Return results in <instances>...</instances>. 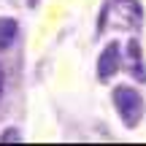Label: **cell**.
<instances>
[{
    "label": "cell",
    "mask_w": 146,
    "mask_h": 146,
    "mask_svg": "<svg viewBox=\"0 0 146 146\" xmlns=\"http://www.w3.org/2000/svg\"><path fill=\"white\" fill-rule=\"evenodd\" d=\"M143 25V5L141 0H106L98 19V35L106 30H138Z\"/></svg>",
    "instance_id": "6da1fadb"
},
{
    "label": "cell",
    "mask_w": 146,
    "mask_h": 146,
    "mask_svg": "<svg viewBox=\"0 0 146 146\" xmlns=\"http://www.w3.org/2000/svg\"><path fill=\"white\" fill-rule=\"evenodd\" d=\"M16 33H19V22L14 16H0V52L14 46Z\"/></svg>",
    "instance_id": "5b68a950"
},
{
    "label": "cell",
    "mask_w": 146,
    "mask_h": 146,
    "mask_svg": "<svg viewBox=\"0 0 146 146\" xmlns=\"http://www.w3.org/2000/svg\"><path fill=\"white\" fill-rule=\"evenodd\" d=\"M125 68L135 81L146 84V62H143V46L135 35L125 43Z\"/></svg>",
    "instance_id": "277c9868"
},
{
    "label": "cell",
    "mask_w": 146,
    "mask_h": 146,
    "mask_svg": "<svg viewBox=\"0 0 146 146\" xmlns=\"http://www.w3.org/2000/svg\"><path fill=\"white\" fill-rule=\"evenodd\" d=\"M122 43L119 41H108L103 46V52L98 54V81L100 84H108L111 78L119 73L122 68Z\"/></svg>",
    "instance_id": "3957f363"
},
{
    "label": "cell",
    "mask_w": 146,
    "mask_h": 146,
    "mask_svg": "<svg viewBox=\"0 0 146 146\" xmlns=\"http://www.w3.org/2000/svg\"><path fill=\"white\" fill-rule=\"evenodd\" d=\"M3 92H5V68L0 65V100H3Z\"/></svg>",
    "instance_id": "52a82bcc"
},
{
    "label": "cell",
    "mask_w": 146,
    "mask_h": 146,
    "mask_svg": "<svg viewBox=\"0 0 146 146\" xmlns=\"http://www.w3.org/2000/svg\"><path fill=\"white\" fill-rule=\"evenodd\" d=\"M111 100H114V108L119 114L122 125L127 130H135L141 125V119H143V98H141V92L135 87H130V84H119L111 92Z\"/></svg>",
    "instance_id": "7a4b0ae2"
},
{
    "label": "cell",
    "mask_w": 146,
    "mask_h": 146,
    "mask_svg": "<svg viewBox=\"0 0 146 146\" xmlns=\"http://www.w3.org/2000/svg\"><path fill=\"white\" fill-rule=\"evenodd\" d=\"M38 3H41V0H27V8H35Z\"/></svg>",
    "instance_id": "ba28073f"
},
{
    "label": "cell",
    "mask_w": 146,
    "mask_h": 146,
    "mask_svg": "<svg viewBox=\"0 0 146 146\" xmlns=\"http://www.w3.org/2000/svg\"><path fill=\"white\" fill-rule=\"evenodd\" d=\"M0 141H3V143H11V141H22V133L16 130V127H5V130L0 133Z\"/></svg>",
    "instance_id": "8992f818"
}]
</instances>
